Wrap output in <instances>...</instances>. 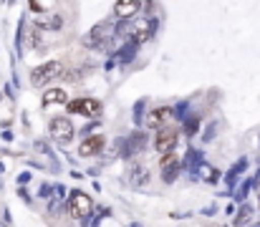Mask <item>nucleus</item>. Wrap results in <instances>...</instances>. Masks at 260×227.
<instances>
[{
	"mask_svg": "<svg viewBox=\"0 0 260 227\" xmlns=\"http://www.w3.org/2000/svg\"><path fill=\"white\" fill-rule=\"evenodd\" d=\"M36 25L46 28V30H56V28H61V15L51 13V10H41V13H36Z\"/></svg>",
	"mask_w": 260,
	"mask_h": 227,
	"instance_id": "nucleus-11",
	"label": "nucleus"
},
{
	"mask_svg": "<svg viewBox=\"0 0 260 227\" xmlns=\"http://www.w3.org/2000/svg\"><path fill=\"white\" fill-rule=\"evenodd\" d=\"M142 8H144V5H142L139 0H119V3H114V18H116V20H129V18H134Z\"/></svg>",
	"mask_w": 260,
	"mask_h": 227,
	"instance_id": "nucleus-8",
	"label": "nucleus"
},
{
	"mask_svg": "<svg viewBox=\"0 0 260 227\" xmlns=\"http://www.w3.org/2000/svg\"><path fill=\"white\" fill-rule=\"evenodd\" d=\"M48 134L58 142V144H69L74 139V124L66 116H56L48 121Z\"/></svg>",
	"mask_w": 260,
	"mask_h": 227,
	"instance_id": "nucleus-4",
	"label": "nucleus"
},
{
	"mask_svg": "<svg viewBox=\"0 0 260 227\" xmlns=\"http://www.w3.org/2000/svg\"><path fill=\"white\" fill-rule=\"evenodd\" d=\"M61 104H69V93L63 88H48L43 93V106H61Z\"/></svg>",
	"mask_w": 260,
	"mask_h": 227,
	"instance_id": "nucleus-12",
	"label": "nucleus"
},
{
	"mask_svg": "<svg viewBox=\"0 0 260 227\" xmlns=\"http://www.w3.org/2000/svg\"><path fill=\"white\" fill-rule=\"evenodd\" d=\"M157 33V20L152 15H139L137 23L129 25V41L134 46H142L147 41H152V36Z\"/></svg>",
	"mask_w": 260,
	"mask_h": 227,
	"instance_id": "nucleus-2",
	"label": "nucleus"
},
{
	"mask_svg": "<svg viewBox=\"0 0 260 227\" xmlns=\"http://www.w3.org/2000/svg\"><path fill=\"white\" fill-rule=\"evenodd\" d=\"M170 119H172V109H170V106H159V109H152V111H149L147 124H149L152 129H162Z\"/></svg>",
	"mask_w": 260,
	"mask_h": 227,
	"instance_id": "nucleus-10",
	"label": "nucleus"
},
{
	"mask_svg": "<svg viewBox=\"0 0 260 227\" xmlns=\"http://www.w3.org/2000/svg\"><path fill=\"white\" fill-rule=\"evenodd\" d=\"M177 142H179V132L177 129H159L154 134V149L159 154H170L177 147Z\"/></svg>",
	"mask_w": 260,
	"mask_h": 227,
	"instance_id": "nucleus-7",
	"label": "nucleus"
},
{
	"mask_svg": "<svg viewBox=\"0 0 260 227\" xmlns=\"http://www.w3.org/2000/svg\"><path fill=\"white\" fill-rule=\"evenodd\" d=\"M91 210H93V202H91V197H88L86 192H74V194L69 197V215H71L74 220L88 217Z\"/></svg>",
	"mask_w": 260,
	"mask_h": 227,
	"instance_id": "nucleus-5",
	"label": "nucleus"
},
{
	"mask_svg": "<svg viewBox=\"0 0 260 227\" xmlns=\"http://www.w3.org/2000/svg\"><path fill=\"white\" fill-rule=\"evenodd\" d=\"M177 161H179V159H177V154H172V151H170L167 156H162V161H159V167H162V169H165V174H167V172H170V167H174Z\"/></svg>",
	"mask_w": 260,
	"mask_h": 227,
	"instance_id": "nucleus-13",
	"label": "nucleus"
},
{
	"mask_svg": "<svg viewBox=\"0 0 260 227\" xmlns=\"http://www.w3.org/2000/svg\"><path fill=\"white\" fill-rule=\"evenodd\" d=\"M104 144H106V139H104L101 134H91V137H86V139L79 144V154H81V156H96V154H101Z\"/></svg>",
	"mask_w": 260,
	"mask_h": 227,
	"instance_id": "nucleus-9",
	"label": "nucleus"
},
{
	"mask_svg": "<svg viewBox=\"0 0 260 227\" xmlns=\"http://www.w3.org/2000/svg\"><path fill=\"white\" fill-rule=\"evenodd\" d=\"M69 114H79V116H86V119H96L101 114V101L96 99H76V101H69Z\"/></svg>",
	"mask_w": 260,
	"mask_h": 227,
	"instance_id": "nucleus-6",
	"label": "nucleus"
},
{
	"mask_svg": "<svg viewBox=\"0 0 260 227\" xmlns=\"http://www.w3.org/2000/svg\"><path fill=\"white\" fill-rule=\"evenodd\" d=\"M58 76H63V63L61 61H48V63H41V66H36L30 71V83L33 86H46Z\"/></svg>",
	"mask_w": 260,
	"mask_h": 227,
	"instance_id": "nucleus-3",
	"label": "nucleus"
},
{
	"mask_svg": "<svg viewBox=\"0 0 260 227\" xmlns=\"http://www.w3.org/2000/svg\"><path fill=\"white\" fill-rule=\"evenodd\" d=\"M114 38H116V25L111 20H104V23H99V25H93L88 30L84 43H86L88 48H106Z\"/></svg>",
	"mask_w": 260,
	"mask_h": 227,
	"instance_id": "nucleus-1",
	"label": "nucleus"
}]
</instances>
